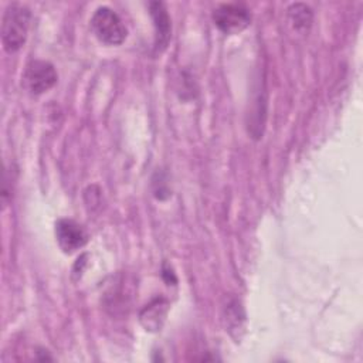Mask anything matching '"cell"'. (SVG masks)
I'll return each mask as SVG.
<instances>
[{"label":"cell","instance_id":"cell-6","mask_svg":"<svg viewBox=\"0 0 363 363\" xmlns=\"http://www.w3.org/2000/svg\"><path fill=\"white\" fill-rule=\"evenodd\" d=\"M149 11L153 18L156 38H155V47L157 51H162L166 48L170 35H172V23L169 13L166 10V6L162 1H152L149 3Z\"/></svg>","mask_w":363,"mask_h":363},{"label":"cell","instance_id":"cell-2","mask_svg":"<svg viewBox=\"0 0 363 363\" xmlns=\"http://www.w3.org/2000/svg\"><path fill=\"white\" fill-rule=\"evenodd\" d=\"M91 28L95 37L108 45H119L126 38V27L121 17L109 7L102 6L91 17Z\"/></svg>","mask_w":363,"mask_h":363},{"label":"cell","instance_id":"cell-4","mask_svg":"<svg viewBox=\"0 0 363 363\" xmlns=\"http://www.w3.org/2000/svg\"><path fill=\"white\" fill-rule=\"evenodd\" d=\"M58 79L54 65L44 60H35L27 64L23 82L33 95H40L51 89Z\"/></svg>","mask_w":363,"mask_h":363},{"label":"cell","instance_id":"cell-7","mask_svg":"<svg viewBox=\"0 0 363 363\" xmlns=\"http://www.w3.org/2000/svg\"><path fill=\"white\" fill-rule=\"evenodd\" d=\"M169 303L164 298H155L152 302L143 306L139 312V320L142 326L149 332H157L162 329L166 315H167Z\"/></svg>","mask_w":363,"mask_h":363},{"label":"cell","instance_id":"cell-9","mask_svg":"<svg viewBox=\"0 0 363 363\" xmlns=\"http://www.w3.org/2000/svg\"><path fill=\"white\" fill-rule=\"evenodd\" d=\"M163 277H167L169 279H167V282H170V284H174L176 282V277H174V274H173V271L169 268V269H166V268H163Z\"/></svg>","mask_w":363,"mask_h":363},{"label":"cell","instance_id":"cell-3","mask_svg":"<svg viewBox=\"0 0 363 363\" xmlns=\"http://www.w3.org/2000/svg\"><path fill=\"white\" fill-rule=\"evenodd\" d=\"M213 21L224 34H238L250 26L251 14L244 4L225 3L213 11Z\"/></svg>","mask_w":363,"mask_h":363},{"label":"cell","instance_id":"cell-8","mask_svg":"<svg viewBox=\"0 0 363 363\" xmlns=\"http://www.w3.org/2000/svg\"><path fill=\"white\" fill-rule=\"evenodd\" d=\"M288 14L294 27L298 30H305L312 23V10L306 4H302V3L291 4L288 9Z\"/></svg>","mask_w":363,"mask_h":363},{"label":"cell","instance_id":"cell-1","mask_svg":"<svg viewBox=\"0 0 363 363\" xmlns=\"http://www.w3.org/2000/svg\"><path fill=\"white\" fill-rule=\"evenodd\" d=\"M31 21V11L23 4H10L3 14L1 43L7 52L18 51L26 43Z\"/></svg>","mask_w":363,"mask_h":363},{"label":"cell","instance_id":"cell-5","mask_svg":"<svg viewBox=\"0 0 363 363\" xmlns=\"http://www.w3.org/2000/svg\"><path fill=\"white\" fill-rule=\"evenodd\" d=\"M55 237L60 248L65 254H71L88 242L85 228L71 218H61L55 223Z\"/></svg>","mask_w":363,"mask_h":363}]
</instances>
